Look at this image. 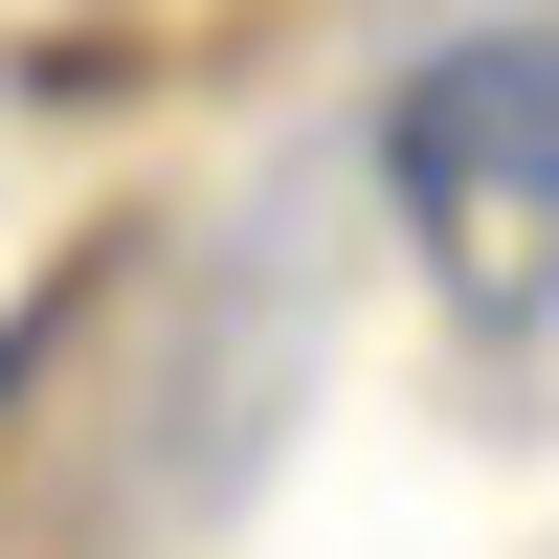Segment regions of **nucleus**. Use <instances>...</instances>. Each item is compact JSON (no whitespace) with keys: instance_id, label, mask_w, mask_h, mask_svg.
<instances>
[{"instance_id":"nucleus-1","label":"nucleus","mask_w":559,"mask_h":559,"mask_svg":"<svg viewBox=\"0 0 559 559\" xmlns=\"http://www.w3.org/2000/svg\"><path fill=\"white\" fill-rule=\"evenodd\" d=\"M537 202H559V45L471 23L403 90V224H426V269L492 313V358H537Z\"/></svg>"}]
</instances>
